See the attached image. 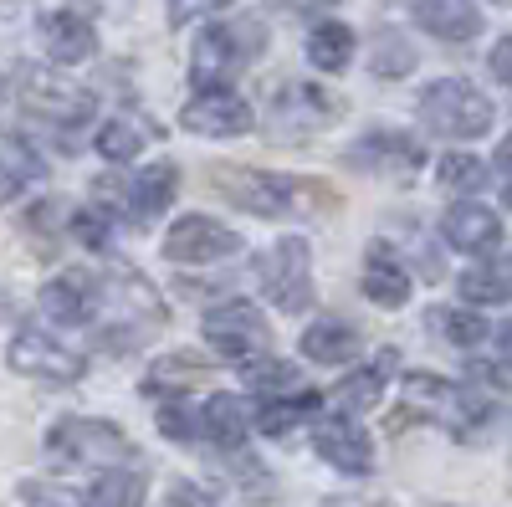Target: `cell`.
Instances as JSON below:
<instances>
[{"label": "cell", "instance_id": "cell-1", "mask_svg": "<svg viewBox=\"0 0 512 507\" xmlns=\"http://www.w3.org/2000/svg\"><path fill=\"white\" fill-rule=\"evenodd\" d=\"M47 456L57 472H113L123 461H134V446L128 436L113 426V420H93V415H67L47 431Z\"/></svg>", "mask_w": 512, "mask_h": 507}, {"label": "cell", "instance_id": "cell-2", "mask_svg": "<svg viewBox=\"0 0 512 507\" xmlns=\"http://www.w3.org/2000/svg\"><path fill=\"white\" fill-rule=\"evenodd\" d=\"M492 118H497V108L461 77H441L420 93V123L441 139H477L492 129Z\"/></svg>", "mask_w": 512, "mask_h": 507}, {"label": "cell", "instance_id": "cell-3", "mask_svg": "<svg viewBox=\"0 0 512 507\" xmlns=\"http://www.w3.org/2000/svg\"><path fill=\"white\" fill-rule=\"evenodd\" d=\"M262 41H267V31H262V21H256V16H231L221 26L200 31L195 62H190L195 82H200V88H221L226 77H236L256 52H262Z\"/></svg>", "mask_w": 512, "mask_h": 507}, {"label": "cell", "instance_id": "cell-4", "mask_svg": "<svg viewBox=\"0 0 512 507\" xmlns=\"http://www.w3.org/2000/svg\"><path fill=\"white\" fill-rule=\"evenodd\" d=\"M205 344L231 364H262L272 354V328L251 303H221L205 313Z\"/></svg>", "mask_w": 512, "mask_h": 507}, {"label": "cell", "instance_id": "cell-5", "mask_svg": "<svg viewBox=\"0 0 512 507\" xmlns=\"http://www.w3.org/2000/svg\"><path fill=\"white\" fill-rule=\"evenodd\" d=\"M256 282H262L267 303L282 313H303L313 303V262H308V241L303 236H282L262 262H256Z\"/></svg>", "mask_w": 512, "mask_h": 507}, {"label": "cell", "instance_id": "cell-6", "mask_svg": "<svg viewBox=\"0 0 512 507\" xmlns=\"http://www.w3.org/2000/svg\"><path fill=\"white\" fill-rule=\"evenodd\" d=\"M6 364L26 379H36V385H77L82 374H88V359H82L72 344H62V338L41 333V328H16L11 349H6Z\"/></svg>", "mask_w": 512, "mask_h": 507}, {"label": "cell", "instance_id": "cell-7", "mask_svg": "<svg viewBox=\"0 0 512 507\" xmlns=\"http://www.w3.org/2000/svg\"><path fill=\"white\" fill-rule=\"evenodd\" d=\"M210 180H216V190H221L236 210H251V216H282V210L297 205V180L267 175V169L216 164V169H210Z\"/></svg>", "mask_w": 512, "mask_h": 507}, {"label": "cell", "instance_id": "cell-8", "mask_svg": "<svg viewBox=\"0 0 512 507\" xmlns=\"http://www.w3.org/2000/svg\"><path fill=\"white\" fill-rule=\"evenodd\" d=\"M236 251H241V236L221 221H210V216H185L164 236V257L180 262V267H210V262L236 257Z\"/></svg>", "mask_w": 512, "mask_h": 507}, {"label": "cell", "instance_id": "cell-9", "mask_svg": "<svg viewBox=\"0 0 512 507\" xmlns=\"http://www.w3.org/2000/svg\"><path fill=\"white\" fill-rule=\"evenodd\" d=\"M180 123H185L190 134H200V139H236V134H251L256 113H251L246 98H236L231 88H200V93L185 103Z\"/></svg>", "mask_w": 512, "mask_h": 507}, {"label": "cell", "instance_id": "cell-10", "mask_svg": "<svg viewBox=\"0 0 512 507\" xmlns=\"http://www.w3.org/2000/svg\"><path fill=\"white\" fill-rule=\"evenodd\" d=\"M313 451L328 461V467L364 477L374 472V441L364 436V426H354L349 415H318L313 420Z\"/></svg>", "mask_w": 512, "mask_h": 507}, {"label": "cell", "instance_id": "cell-11", "mask_svg": "<svg viewBox=\"0 0 512 507\" xmlns=\"http://www.w3.org/2000/svg\"><path fill=\"white\" fill-rule=\"evenodd\" d=\"M175 185H180L175 164H154V169H144V175H134V180L98 185V200L118 205L128 221H149V216H159V210L175 200Z\"/></svg>", "mask_w": 512, "mask_h": 507}, {"label": "cell", "instance_id": "cell-12", "mask_svg": "<svg viewBox=\"0 0 512 507\" xmlns=\"http://www.w3.org/2000/svg\"><path fill=\"white\" fill-rule=\"evenodd\" d=\"M26 113L52 123V129H77V123L93 118V93L88 88H72V82H57V77H26Z\"/></svg>", "mask_w": 512, "mask_h": 507}, {"label": "cell", "instance_id": "cell-13", "mask_svg": "<svg viewBox=\"0 0 512 507\" xmlns=\"http://www.w3.org/2000/svg\"><path fill=\"white\" fill-rule=\"evenodd\" d=\"M41 313H47L52 323H62V328H82V323H93V313H98V277L88 272V267H72V272H57L47 287H41Z\"/></svg>", "mask_w": 512, "mask_h": 507}, {"label": "cell", "instance_id": "cell-14", "mask_svg": "<svg viewBox=\"0 0 512 507\" xmlns=\"http://www.w3.org/2000/svg\"><path fill=\"white\" fill-rule=\"evenodd\" d=\"M41 47H47V57L57 67H77V62H88L98 52V31L77 11H47L41 16Z\"/></svg>", "mask_w": 512, "mask_h": 507}, {"label": "cell", "instance_id": "cell-15", "mask_svg": "<svg viewBox=\"0 0 512 507\" xmlns=\"http://www.w3.org/2000/svg\"><path fill=\"white\" fill-rule=\"evenodd\" d=\"M441 236L456 246V251H472V257H482V251H492L502 241V221L497 210H487L482 200H456L446 216H441Z\"/></svg>", "mask_w": 512, "mask_h": 507}, {"label": "cell", "instance_id": "cell-16", "mask_svg": "<svg viewBox=\"0 0 512 507\" xmlns=\"http://www.w3.org/2000/svg\"><path fill=\"white\" fill-rule=\"evenodd\" d=\"M338 113H344V108H338L333 93H323V88H297V82L287 88V98L272 103V123H277L282 134H292V139L303 134V129H313V123H333Z\"/></svg>", "mask_w": 512, "mask_h": 507}, {"label": "cell", "instance_id": "cell-17", "mask_svg": "<svg viewBox=\"0 0 512 507\" xmlns=\"http://www.w3.org/2000/svg\"><path fill=\"white\" fill-rule=\"evenodd\" d=\"M415 21L441 41H472L482 31L477 0H415Z\"/></svg>", "mask_w": 512, "mask_h": 507}, {"label": "cell", "instance_id": "cell-18", "mask_svg": "<svg viewBox=\"0 0 512 507\" xmlns=\"http://www.w3.org/2000/svg\"><path fill=\"white\" fill-rule=\"evenodd\" d=\"M354 159L364 164V169H379V175H400V180H410L415 169H420V144L410 139V134H369L359 149H354Z\"/></svg>", "mask_w": 512, "mask_h": 507}, {"label": "cell", "instance_id": "cell-19", "mask_svg": "<svg viewBox=\"0 0 512 507\" xmlns=\"http://www.w3.org/2000/svg\"><path fill=\"white\" fill-rule=\"evenodd\" d=\"M41 175H47L41 154H36L26 139H16V134H0V200L26 195Z\"/></svg>", "mask_w": 512, "mask_h": 507}, {"label": "cell", "instance_id": "cell-20", "mask_svg": "<svg viewBox=\"0 0 512 507\" xmlns=\"http://www.w3.org/2000/svg\"><path fill=\"white\" fill-rule=\"evenodd\" d=\"M359 282H364V298L379 303V308H400L410 298V272L390 257V251H369Z\"/></svg>", "mask_w": 512, "mask_h": 507}, {"label": "cell", "instance_id": "cell-21", "mask_svg": "<svg viewBox=\"0 0 512 507\" xmlns=\"http://www.w3.org/2000/svg\"><path fill=\"white\" fill-rule=\"evenodd\" d=\"M303 354L318 364H349V359H359V333L338 318H318L303 333Z\"/></svg>", "mask_w": 512, "mask_h": 507}, {"label": "cell", "instance_id": "cell-22", "mask_svg": "<svg viewBox=\"0 0 512 507\" xmlns=\"http://www.w3.org/2000/svg\"><path fill=\"white\" fill-rule=\"evenodd\" d=\"M144 492H149V477L134 467V461H123V467L103 472L88 492L82 507H144Z\"/></svg>", "mask_w": 512, "mask_h": 507}, {"label": "cell", "instance_id": "cell-23", "mask_svg": "<svg viewBox=\"0 0 512 507\" xmlns=\"http://www.w3.org/2000/svg\"><path fill=\"white\" fill-rule=\"evenodd\" d=\"M200 436H210L216 446L236 451L246 441V405L236 395H210L205 410H200Z\"/></svg>", "mask_w": 512, "mask_h": 507}, {"label": "cell", "instance_id": "cell-24", "mask_svg": "<svg viewBox=\"0 0 512 507\" xmlns=\"http://www.w3.org/2000/svg\"><path fill=\"white\" fill-rule=\"evenodd\" d=\"M149 139H159L154 123H144V118H113V123H103V129H98V154L113 159V164H123V159H139Z\"/></svg>", "mask_w": 512, "mask_h": 507}, {"label": "cell", "instance_id": "cell-25", "mask_svg": "<svg viewBox=\"0 0 512 507\" xmlns=\"http://www.w3.org/2000/svg\"><path fill=\"white\" fill-rule=\"evenodd\" d=\"M461 298L466 303H507L512 298V251L497 262H482L461 277Z\"/></svg>", "mask_w": 512, "mask_h": 507}, {"label": "cell", "instance_id": "cell-26", "mask_svg": "<svg viewBox=\"0 0 512 507\" xmlns=\"http://www.w3.org/2000/svg\"><path fill=\"white\" fill-rule=\"evenodd\" d=\"M308 57H313V67H323V72H344L349 57H354V31H349V26H338V21L313 26V36H308Z\"/></svg>", "mask_w": 512, "mask_h": 507}, {"label": "cell", "instance_id": "cell-27", "mask_svg": "<svg viewBox=\"0 0 512 507\" xmlns=\"http://www.w3.org/2000/svg\"><path fill=\"white\" fill-rule=\"evenodd\" d=\"M425 323H431L446 344H456V349H477L482 338H487V318L477 308H436Z\"/></svg>", "mask_w": 512, "mask_h": 507}, {"label": "cell", "instance_id": "cell-28", "mask_svg": "<svg viewBox=\"0 0 512 507\" xmlns=\"http://www.w3.org/2000/svg\"><path fill=\"white\" fill-rule=\"evenodd\" d=\"M313 410H318V395H313V390H297V395L267 400V405H262V431H267V436H287L297 420H308Z\"/></svg>", "mask_w": 512, "mask_h": 507}, {"label": "cell", "instance_id": "cell-29", "mask_svg": "<svg viewBox=\"0 0 512 507\" xmlns=\"http://www.w3.org/2000/svg\"><path fill=\"white\" fill-rule=\"evenodd\" d=\"M195 379H210V369L200 359H159L144 379V395H169V390H185Z\"/></svg>", "mask_w": 512, "mask_h": 507}, {"label": "cell", "instance_id": "cell-30", "mask_svg": "<svg viewBox=\"0 0 512 507\" xmlns=\"http://www.w3.org/2000/svg\"><path fill=\"white\" fill-rule=\"evenodd\" d=\"M379 77H405L410 67H415V47L405 36H395V31H379L374 36V62H369Z\"/></svg>", "mask_w": 512, "mask_h": 507}, {"label": "cell", "instance_id": "cell-31", "mask_svg": "<svg viewBox=\"0 0 512 507\" xmlns=\"http://www.w3.org/2000/svg\"><path fill=\"white\" fill-rule=\"evenodd\" d=\"M436 175H441L446 190H461V195H466V190H482L487 169H482V159H472V154H446Z\"/></svg>", "mask_w": 512, "mask_h": 507}, {"label": "cell", "instance_id": "cell-32", "mask_svg": "<svg viewBox=\"0 0 512 507\" xmlns=\"http://www.w3.org/2000/svg\"><path fill=\"white\" fill-rule=\"evenodd\" d=\"M251 385L262 390L267 400H282V395H297V369L292 364H272V359H262V364H251Z\"/></svg>", "mask_w": 512, "mask_h": 507}, {"label": "cell", "instance_id": "cell-33", "mask_svg": "<svg viewBox=\"0 0 512 507\" xmlns=\"http://www.w3.org/2000/svg\"><path fill=\"white\" fill-rule=\"evenodd\" d=\"M379 390H384V385H379V374H374V369H359V374H349V379H344L338 400H344L349 410H369V405L379 400Z\"/></svg>", "mask_w": 512, "mask_h": 507}, {"label": "cell", "instance_id": "cell-34", "mask_svg": "<svg viewBox=\"0 0 512 507\" xmlns=\"http://www.w3.org/2000/svg\"><path fill=\"white\" fill-rule=\"evenodd\" d=\"M159 426H164V436H169V441H195V436H200V420H195L185 405H175V400H169V405L159 410Z\"/></svg>", "mask_w": 512, "mask_h": 507}, {"label": "cell", "instance_id": "cell-35", "mask_svg": "<svg viewBox=\"0 0 512 507\" xmlns=\"http://www.w3.org/2000/svg\"><path fill=\"white\" fill-rule=\"evenodd\" d=\"M72 231H77V241H88V246H103V241H108V221H103V216H93V210L72 216Z\"/></svg>", "mask_w": 512, "mask_h": 507}, {"label": "cell", "instance_id": "cell-36", "mask_svg": "<svg viewBox=\"0 0 512 507\" xmlns=\"http://www.w3.org/2000/svg\"><path fill=\"white\" fill-rule=\"evenodd\" d=\"M226 0H169V21L185 26L190 16H205V11H221Z\"/></svg>", "mask_w": 512, "mask_h": 507}, {"label": "cell", "instance_id": "cell-37", "mask_svg": "<svg viewBox=\"0 0 512 507\" xmlns=\"http://www.w3.org/2000/svg\"><path fill=\"white\" fill-rule=\"evenodd\" d=\"M21 497H26V507H72V497H62L57 487H41V482L21 487Z\"/></svg>", "mask_w": 512, "mask_h": 507}, {"label": "cell", "instance_id": "cell-38", "mask_svg": "<svg viewBox=\"0 0 512 507\" xmlns=\"http://www.w3.org/2000/svg\"><path fill=\"white\" fill-rule=\"evenodd\" d=\"M492 72L507 82V88H512V36H502L497 41V47H492Z\"/></svg>", "mask_w": 512, "mask_h": 507}, {"label": "cell", "instance_id": "cell-39", "mask_svg": "<svg viewBox=\"0 0 512 507\" xmlns=\"http://www.w3.org/2000/svg\"><path fill=\"white\" fill-rule=\"evenodd\" d=\"M497 175L507 180V200H512V134L497 144Z\"/></svg>", "mask_w": 512, "mask_h": 507}, {"label": "cell", "instance_id": "cell-40", "mask_svg": "<svg viewBox=\"0 0 512 507\" xmlns=\"http://www.w3.org/2000/svg\"><path fill=\"white\" fill-rule=\"evenodd\" d=\"M497 354H502V359L512 364V318H507V323L497 328Z\"/></svg>", "mask_w": 512, "mask_h": 507}, {"label": "cell", "instance_id": "cell-41", "mask_svg": "<svg viewBox=\"0 0 512 507\" xmlns=\"http://www.w3.org/2000/svg\"><path fill=\"white\" fill-rule=\"evenodd\" d=\"M0 103H6V77H0Z\"/></svg>", "mask_w": 512, "mask_h": 507}, {"label": "cell", "instance_id": "cell-42", "mask_svg": "<svg viewBox=\"0 0 512 507\" xmlns=\"http://www.w3.org/2000/svg\"><path fill=\"white\" fill-rule=\"evenodd\" d=\"M0 318H6V298H0Z\"/></svg>", "mask_w": 512, "mask_h": 507}]
</instances>
